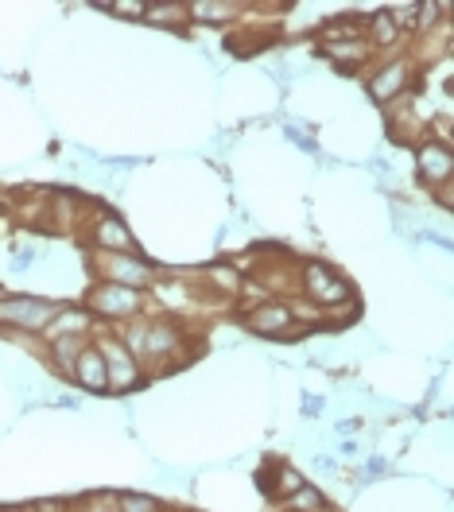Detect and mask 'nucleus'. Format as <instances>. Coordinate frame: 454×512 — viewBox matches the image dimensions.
Here are the masks:
<instances>
[{"label":"nucleus","instance_id":"1","mask_svg":"<svg viewBox=\"0 0 454 512\" xmlns=\"http://www.w3.org/2000/svg\"><path fill=\"white\" fill-rule=\"evenodd\" d=\"M117 330V326H113ZM117 338L129 346V353L140 361V369H144V377L152 373V377H160L167 369H175L179 365V357H183V330L175 326L171 319H129L121 322V330H117Z\"/></svg>","mask_w":454,"mask_h":512},{"label":"nucleus","instance_id":"2","mask_svg":"<svg viewBox=\"0 0 454 512\" xmlns=\"http://www.w3.org/2000/svg\"><path fill=\"white\" fill-rule=\"evenodd\" d=\"M295 276H299V291H303V299H307V303H315L323 315L338 311V307L357 303L354 288L346 284V276H338V272H334L330 264H323V260H303V264L295 268Z\"/></svg>","mask_w":454,"mask_h":512},{"label":"nucleus","instance_id":"3","mask_svg":"<svg viewBox=\"0 0 454 512\" xmlns=\"http://www.w3.org/2000/svg\"><path fill=\"white\" fill-rule=\"evenodd\" d=\"M94 346H98L101 361H105V381L109 392H132L144 384V369L129 353V346L117 338L113 326H94Z\"/></svg>","mask_w":454,"mask_h":512},{"label":"nucleus","instance_id":"4","mask_svg":"<svg viewBox=\"0 0 454 512\" xmlns=\"http://www.w3.org/2000/svg\"><path fill=\"white\" fill-rule=\"evenodd\" d=\"M90 268L101 284H121V288L148 291L156 284V264H148L140 253H101L90 249Z\"/></svg>","mask_w":454,"mask_h":512},{"label":"nucleus","instance_id":"5","mask_svg":"<svg viewBox=\"0 0 454 512\" xmlns=\"http://www.w3.org/2000/svg\"><path fill=\"white\" fill-rule=\"evenodd\" d=\"M59 307L63 303L39 299V295H4L0 299V334H32V338H39Z\"/></svg>","mask_w":454,"mask_h":512},{"label":"nucleus","instance_id":"6","mask_svg":"<svg viewBox=\"0 0 454 512\" xmlns=\"http://www.w3.org/2000/svg\"><path fill=\"white\" fill-rule=\"evenodd\" d=\"M148 307V291L121 288V284H94L86 291V311L101 322H129Z\"/></svg>","mask_w":454,"mask_h":512},{"label":"nucleus","instance_id":"7","mask_svg":"<svg viewBox=\"0 0 454 512\" xmlns=\"http://www.w3.org/2000/svg\"><path fill=\"white\" fill-rule=\"evenodd\" d=\"M412 78H416L412 59H389L381 70H373V78H369V94H373V101H381V105H392V101L408 97Z\"/></svg>","mask_w":454,"mask_h":512},{"label":"nucleus","instance_id":"8","mask_svg":"<svg viewBox=\"0 0 454 512\" xmlns=\"http://www.w3.org/2000/svg\"><path fill=\"white\" fill-rule=\"evenodd\" d=\"M241 319L260 338H295L299 334V326H295L292 311H288L284 299H268V303H260L253 311H245Z\"/></svg>","mask_w":454,"mask_h":512},{"label":"nucleus","instance_id":"9","mask_svg":"<svg viewBox=\"0 0 454 512\" xmlns=\"http://www.w3.org/2000/svg\"><path fill=\"white\" fill-rule=\"evenodd\" d=\"M416 171L427 183V191H435L439 183H451L454 179V152L427 136L423 144H416Z\"/></svg>","mask_w":454,"mask_h":512},{"label":"nucleus","instance_id":"10","mask_svg":"<svg viewBox=\"0 0 454 512\" xmlns=\"http://www.w3.org/2000/svg\"><path fill=\"white\" fill-rule=\"evenodd\" d=\"M90 249H101V253H136V241H132L129 225L121 222L117 214L101 210L98 218L90 222Z\"/></svg>","mask_w":454,"mask_h":512},{"label":"nucleus","instance_id":"11","mask_svg":"<svg viewBox=\"0 0 454 512\" xmlns=\"http://www.w3.org/2000/svg\"><path fill=\"white\" fill-rule=\"evenodd\" d=\"M94 326H98V319H94L86 307H59L55 319L47 322V330H43L39 338H43V346H47V342L66 338V334H94Z\"/></svg>","mask_w":454,"mask_h":512},{"label":"nucleus","instance_id":"12","mask_svg":"<svg viewBox=\"0 0 454 512\" xmlns=\"http://www.w3.org/2000/svg\"><path fill=\"white\" fill-rule=\"evenodd\" d=\"M94 342V334H66V338H55V342H47V361H51V369L70 381V373H74V361H78V353L86 350Z\"/></svg>","mask_w":454,"mask_h":512},{"label":"nucleus","instance_id":"13","mask_svg":"<svg viewBox=\"0 0 454 512\" xmlns=\"http://www.w3.org/2000/svg\"><path fill=\"white\" fill-rule=\"evenodd\" d=\"M70 381L78 384V388H86V392H109V381H105V361H101V353H98L94 342L78 353Z\"/></svg>","mask_w":454,"mask_h":512},{"label":"nucleus","instance_id":"14","mask_svg":"<svg viewBox=\"0 0 454 512\" xmlns=\"http://www.w3.org/2000/svg\"><path fill=\"white\" fill-rule=\"evenodd\" d=\"M233 16H241V4H233V0H195V4H187V20H195V24H222Z\"/></svg>","mask_w":454,"mask_h":512},{"label":"nucleus","instance_id":"15","mask_svg":"<svg viewBox=\"0 0 454 512\" xmlns=\"http://www.w3.org/2000/svg\"><path fill=\"white\" fill-rule=\"evenodd\" d=\"M365 43L377 47V51H392L400 43V28L392 24L389 12H377L373 20H365Z\"/></svg>","mask_w":454,"mask_h":512},{"label":"nucleus","instance_id":"16","mask_svg":"<svg viewBox=\"0 0 454 512\" xmlns=\"http://www.w3.org/2000/svg\"><path fill=\"white\" fill-rule=\"evenodd\" d=\"M144 20L148 24H163V28H179V24H187V4H179V0H167V4L148 0L144 4Z\"/></svg>","mask_w":454,"mask_h":512},{"label":"nucleus","instance_id":"17","mask_svg":"<svg viewBox=\"0 0 454 512\" xmlns=\"http://www.w3.org/2000/svg\"><path fill=\"white\" fill-rule=\"evenodd\" d=\"M323 47H334V43H361L365 39V20H334V24H326L323 32Z\"/></svg>","mask_w":454,"mask_h":512},{"label":"nucleus","instance_id":"18","mask_svg":"<svg viewBox=\"0 0 454 512\" xmlns=\"http://www.w3.org/2000/svg\"><path fill=\"white\" fill-rule=\"evenodd\" d=\"M284 509L288 512H326V497L315 485H299L292 497H284Z\"/></svg>","mask_w":454,"mask_h":512},{"label":"nucleus","instance_id":"19","mask_svg":"<svg viewBox=\"0 0 454 512\" xmlns=\"http://www.w3.org/2000/svg\"><path fill=\"white\" fill-rule=\"evenodd\" d=\"M369 51H373V47H369L365 39H361V43H334V47H326V55L338 66H346V70H354L357 63H365Z\"/></svg>","mask_w":454,"mask_h":512},{"label":"nucleus","instance_id":"20","mask_svg":"<svg viewBox=\"0 0 454 512\" xmlns=\"http://www.w3.org/2000/svg\"><path fill=\"white\" fill-rule=\"evenodd\" d=\"M206 280H210V284H214V288L222 291V295H226V299H233V295H237V291H241V272H237V268H233V264H214V268H210V272H206Z\"/></svg>","mask_w":454,"mask_h":512},{"label":"nucleus","instance_id":"21","mask_svg":"<svg viewBox=\"0 0 454 512\" xmlns=\"http://www.w3.org/2000/svg\"><path fill=\"white\" fill-rule=\"evenodd\" d=\"M117 509L121 512H163L152 497H136V493H125V497H117Z\"/></svg>","mask_w":454,"mask_h":512},{"label":"nucleus","instance_id":"22","mask_svg":"<svg viewBox=\"0 0 454 512\" xmlns=\"http://www.w3.org/2000/svg\"><path fill=\"white\" fill-rule=\"evenodd\" d=\"M105 12H117L125 20H144V0H113V4H101Z\"/></svg>","mask_w":454,"mask_h":512},{"label":"nucleus","instance_id":"23","mask_svg":"<svg viewBox=\"0 0 454 512\" xmlns=\"http://www.w3.org/2000/svg\"><path fill=\"white\" fill-rule=\"evenodd\" d=\"M299 485H307L303 474H295L292 466H280V489H276V493H280V501H284V497H292Z\"/></svg>","mask_w":454,"mask_h":512},{"label":"nucleus","instance_id":"24","mask_svg":"<svg viewBox=\"0 0 454 512\" xmlns=\"http://www.w3.org/2000/svg\"><path fill=\"white\" fill-rule=\"evenodd\" d=\"M82 512H121V509H117V497H94V501H86Z\"/></svg>","mask_w":454,"mask_h":512},{"label":"nucleus","instance_id":"25","mask_svg":"<svg viewBox=\"0 0 454 512\" xmlns=\"http://www.w3.org/2000/svg\"><path fill=\"white\" fill-rule=\"evenodd\" d=\"M451 183H439V187H435V194H439V202H443V206H451Z\"/></svg>","mask_w":454,"mask_h":512},{"label":"nucleus","instance_id":"26","mask_svg":"<svg viewBox=\"0 0 454 512\" xmlns=\"http://www.w3.org/2000/svg\"><path fill=\"white\" fill-rule=\"evenodd\" d=\"M4 295H8V291H4V288H0V299H4Z\"/></svg>","mask_w":454,"mask_h":512}]
</instances>
